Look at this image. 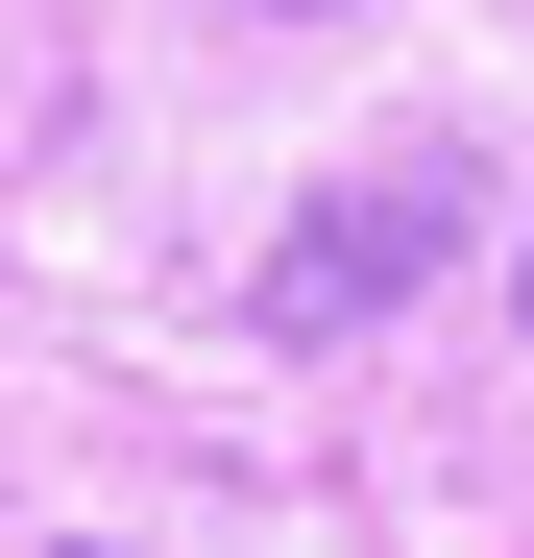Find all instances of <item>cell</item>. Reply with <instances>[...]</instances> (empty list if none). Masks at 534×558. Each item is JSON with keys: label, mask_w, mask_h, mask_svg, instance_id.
Listing matches in <instances>:
<instances>
[{"label": "cell", "mask_w": 534, "mask_h": 558, "mask_svg": "<svg viewBox=\"0 0 534 558\" xmlns=\"http://www.w3.org/2000/svg\"><path fill=\"white\" fill-rule=\"evenodd\" d=\"M437 267H462V170L413 146V170H365V195H316L292 243H267V292H243V316H267V340H365L389 292H437Z\"/></svg>", "instance_id": "1"}, {"label": "cell", "mask_w": 534, "mask_h": 558, "mask_svg": "<svg viewBox=\"0 0 534 558\" xmlns=\"http://www.w3.org/2000/svg\"><path fill=\"white\" fill-rule=\"evenodd\" d=\"M510 316H534V243H510Z\"/></svg>", "instance_id": "2"}]
</instances>
